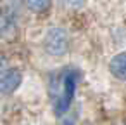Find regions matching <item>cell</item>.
I'll use <instances>...</instances> for the list:
<instances>
[{
	"mask_svg": "<svg viewBox=\"0 0 126 125\" xmlns=\"http://www.w3.org/2000/svg\"><path fill=\"white\" fill-rule=\"evenodd\" d=\"M43 49L48 56L62 57L69 52V33L61 26H52L43 38Z\"/></svg>",
	"mask_w": 126,
	"mask_h": 125,
	"instance_id": "obj_1",
	"label": "cell"
},
{
	"mask_svg": "<svg viewBox=\"0 0 126 125\" xmlns=\"http://www.w3.org/2000/svg\"><path fill=\"white\" fill-rule=\"evenodd\" d=\"M76 80H78V76L74 73H67L62 78V94L55 99V113L57 115H64L69 109L73 96H74V89H76Z\"/></svg>",
	"mask_w": 126,
	"mask_h": 125,
	"instance_id": "obj_2",
	"label": "cell"
},
{
	"mask_svg": "<svg viewBox=\"0 0 126 125\" xmlns=\"http://www.w3.org/2000/svg\"><path fill=\"white\" fill-rule=\"evenodd\" d=\"M23 83V71L19 68H7L0 73V92L11 96Z\"/></svg>",
	"mask_w": 126,
	"mask_h": 125,
	"instance_id": "obj_3",
	"label": "cell"
},
{
	"mask_svg": "<svg viewBox=\"0 0 126 125\" xmlns=\"http://www.w3.org/2000/svg\"><path fill=\"white\" fill-rule=\"evenodd\" d=\"M109 71L114 78L121 80V82H126V50L124 52H119L116 54L110 63H109Z\"/></svg>",
	"mask_w": 126,
	"mask_h": 125,
	"instance_id": "obj_4",
	"label": "cell"
},
{
	"mask_svg": "<svg viewBox=\"0 0 126 125\" xmlns=\"http://www.w3.org/2000/svg\"><path fill=\"white\" fill-rule=\"evenodd\" d=\"M21 2L35 14H43L52 7V0H21Z\"/></svg>",
	"mask_w": 126,
	"mask_h": 125,
	"instance_id": "obj_5",
	"label": "cell"
},
{
	"mask_svg": "<svg viewBox=\"0 0 126 125\" xmlns=\"http://www.w3.org/2000/svg\"><path fill=\"white\" fill-rule=\"evenodd\" d=\"M62 4L66 7H73V9H78L85 4V0H62Z\"/></svg>",
	"mask_w": 126,
	"mask_h": 125,
	"instance_id": "obj_6",
	"label": "cell"
},
{
	"mask_svg": "<svg viewBox=\"0 0 126 125\" xmlns=\"http://www.w3.org/2000/svg\"><path fill=\"white\" fill-rule=\"evenodd\" d=\"M4 63H5V56L2 54V50H0V66H2Z\"/></svg>",
	"mask_w": 126,
	"mask_h": 125,
	"instance_id": "obj_7",
	"label": "cell"
}]
</instances>
